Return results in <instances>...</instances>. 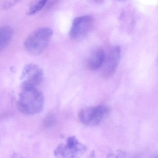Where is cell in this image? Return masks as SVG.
<instances>
[{"label": "cell", "instance_id": "obj_15", "mask_svg": "<svg viewBox=\"0 0 158 158\" xmlns=\"http://www.w3.org/2000/svg\"><path fill=\"white\" fill-rule=\"evenodd\" d=\"M151 158H158V151H157Z\"/></svg>", "mask_w": 158, "mask_h": 158}, {"label": "cell", "instance_id": "obj_1", "mask_svg": "<svg viewBox=\"0 0 158 158\" xmlns=\"http://www.w3.org/2000/svg\"><path fill=\"white\" fill-rule=\"evenodd\" d=\"M17 101L20 112L27 115H33L41 112L44 107V97L37 87H21Z\"/></svg>", "mask_w": 158, "mask_h": 158}, {"label": "cell", "instance_id": "obj_6", "mask_svg": "<svg viewBox=\"0 0 158 158\" xmlns=\"http://www.w3.org/2000/svg\"><path fill=\"white\" fill-rule=\"evenodd\" d=\"M43 72L38 65L33 63L26 65L21 73V87H37L42 81Z\"/></svg>", "mask_w": 158, "mask_h": 158}, {"label": "cell", "instance_id": "obj_8", "mask_svg": "<svg viewBox=\"0 0 158 158\" xmlns=\"http://www.w3.org/2000/svg\"><path fill=\"white\" fill-rule=\"evenodd\" d=\"M106 53L103 49L97 48L91 53L87 61L88 67L91 70H96L103 66L106 58Z\"/></svg>", "mask_w": 158, "mask_h": 158}, {"label": "cell", "instance_id": "obj_5", "mask_svg": "<svg viewBox=\"0 0 158 158\" xmlns=\"http://www.w3.org/2000/svg\"><path fill=\"white\" fill-rule=\"evenodd\" d=\"M94 19L89 15L78 17L74 19L70 32V37L74 40H81L86 37L92 30Z\"/></svg>", "mask_w": 158, "mask_h": 158}, {"label": "cell", "instance_id": "obj_10", "mask_svg": "<svg viewBox=\"0 0 158 158\" xmlns=\"http://www.w3.org/2000/svg\"><path fill=\"white\" fill-rule=\"evenodd\" d=\"M47 1H39L35 2L30 6L27 10V14L32 15L40 11L47 3Z\"/></svg>", "mask_w": 158, "mask_h": 158}, {"label": "cell", "instance_id": "obj_7", "mask_svg": "<svg viewBox=\"0 0 158 158\" xmlns=\"http://www.w3.org/2000/svg\"><path fill=\"white\" fill-rule=\"evenodd\" d=\"M121 55V50L119 46H114L110 48L106 56L103 65V74L109 77L115 73L118 66Z\"/></svg>", "mask_w": 158, "mask_h": 158}, {"label": "cell", "instance_id": "obj_3", "mask_svg": "<svg viewBox=\"0 0 158 158\" xmlns=\"http://www.w3.org/2000/svg\"><path fill=\"white\" fill-rule=\"evenodd\" d=\"M87 151V147L75 136L69 137L65 143L56 147L54 155L57 158H80Z\"/></svg>", "mask_w": 158, "mask_h": 158}, {"label": "cell", "instance_id": "obj_13", "mask_svg": "<svg viewBox=\"0 0 158 158\" xmlns=\"http://www.w3.org/2000/svg\"><path fill=\"white\" fill-rule=\"evenodd\" d=\"M54 119L52 117L49 116L45 121L44 124L46 125V126H50V125H52L53 123H54Z\"/></svg>", "mask_w": 158, "mask_h": 158}, {"label": "cell", "instance_id": "obj_9", "mask_svg": "<svg viewBox=\"0 0 158 158\" xmlns=\"http://www.w3.org/2000/svg\"><path fill=\"white\" fill-rule=\"evenodd\" d=\"M13 35L14 30L11 27L6 26L0 28V52L10 43Z\"/></svg>", "mask_w": 158, "mask_h": 158}, {"label": "cell", "instance_id": "obj_2", "mask_svg": "<svg viewBox=\"0 0 158 158\" xmlns=\"http://www.w3.org/2000/svg\"><path fill=\"white\" fill-rule=\"evenodd\" d=\"M53 30L48 27L37 29L27 38L24 46L31 54L39 55L47 48L53 35Z\"/></svg>", "mask_w": 158, "mask_h": 158}, {"label": "cell", "instance_id": "obj_14", "mask_svg": "<svg viewBox=\"0 0 158 158\" xmlns=\"http://www.w3.org/2000/svg\"><path fill=\"white\" fill-rule=\"evenodd\" d=\"M95 158V155L94 152H93L90 154L88 158Z\"/></svg>", "mask_w": 158, "mask_h": 158}, {"label": "cell", "instance_id": "obj_11", "mask_svg": "<svg viewBox=\"0 0 158 158\" xmlns=\"http://www.w3.org/2000/svg\"><path fill=\"white\" fill-rule=\"evenodd\" d=\"M19 1H8L3 2L0 5V8L4 10H7L18 3Z\"/></svg>", "mask_w": 158, "mask_h": 158}, {"label": "cell", "instance_id": "obj_12", "mask_svg": "<svg viewBox=\"0 0 158 158\" xmlns=\"http://www.w3.org/2000/svg\"><path fill=\"white\" fill-rule=\"evenodd\" d=\"M123 153L118 151L117 153H112L109 154L107 158H122L123 156Z\"/></svg>", "mask_w": 158, "mask_h": 158}, {"label": "cell", "instance_id": "obj_4", "mask_svg": "<svg viewBox=\"0 0 158 158\" xmlns=\"http://www.w3.org/2000/svg\"><path fill=\"white\" fill-rule=\"evenodd\" d=\"M110 109L105 105L84 108L78 113L80 121L85 125L96 126L101 124L109 114Z\"/></svg>", "mask_w": 158, "mask_h": 158}]
</instances>
